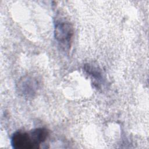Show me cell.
Wrapping results in <instances>:
<instances>
[{"label":"cell","mask_w":149,"mask_h":149,"mask_svg":"<svg viewBox=\"0 0 149 149\" xmlns=\"http://www.w3.org/2000/svg\"><path fill=\"white\" fill-rule=\"evenodd\" d=\"M73 35V29L69 22L59 20L55 23L54 37L58 42L64 45H69Z\"/></svg>","instance_id":"cell-1"},{"label":"cell","mask_w":149,"mask_h":149,"mask_svg":"<svg viewBox=\"0 0 149 149\" xmlns=\"http://www.w3.org/2000/svg\"><path fill=\"white\" fill-rule=\"evenodd\" d=\"M40 83L34 76L27 75L22 77L17 84L18 93L26 98L33 97L38 90Z\"/></svg>","instance_id":"cell-2"},{"label":"cell","mask_w":149,"mask_h":149,"mask_svg":"<svg viewBox=\"0 0 149 149\" xmlns=\"http://www.w3.org/2000/svg\"><path fill=\"white\" fill-rule=\"evenodd\" d=\"M11 145L13 148L16 149L39 148L33 139L31 131L29 132H15L11 138Z\"/></svg>","instance_id":"cell-3"}]
</instances>
